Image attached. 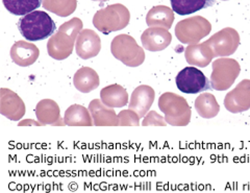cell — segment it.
<instances>
[{"mask_svg": "<svg viewBox=\"0 0 250 193\" xmlns=\"http://www.w3.org/2000/svg\"><path fill=\"white\" fill-rule=\"evenodd\" d=\"M17 26L21 36L29 42L45 40L53 36L57 29L52 18L43 11H35L21 17Z\"/></svg>", "mask_w": 250, "mask_h": 193, "instance_id": "cell-1", "label": "cell"}, {"mask_svg": "<svg viewBox=\"0 0 250 193\" xmlns=\"http://www.w3.org/2000/svg\"><path fill=\"white\" fill-rule=\"evenodd\" d=\"M82 29V21L80 19H72L60 27V30L54 34L49 42L47 43L48 55L58 61L66 60L71 56L74 47V42L77 34Z\"/></svg>", "mask_w": 250, "mask_h": 193, "instance_id": "cell-2", "label": "cell"}, {"mask_svg": "<svg viewBox=\"0 0 250 193\" xmlns=\"http://www.w3.org/2000/svg\"><path fill=\"white\" fill-rule=\"evenodd\" d=\"M159 109L165 114L164 118L170 126L186 127L190 123L192 110L187 99L173 92H165L159 98Z\"/></svg>", "mask_w": 250, "mask_h": 193, "instance_id": "cell-3", "label": "cell"}, {"mask_svg": "<svg viewBox=\"0 0 250 193\" xmlns=\"http://www.w3.org/2000/svg\"><path fill=\"white\" fill-rule=\"evenodd\" d=\"M112 55L127 67H139L145 61V52L136 40L127 35L116 37L111 45Z\"/></svg>", "mask_w": 250, "mask_h": 193, "instance_id": "cell-4", "label": "cell"}, {"mask_svg": "<svg viewBox=\"0 0 250 193\" xmlns=\"http://www.w3.org/2000/svg\"><path fill=\"white\" fill-rule=\"evenodd\" d=\"M213 72L210 75V86L217 91L229 89L239 77L241 67L233 59H217L212 64Z\"/></svg>", "mask_w": 250, "mask_h": 193, "instance_id": "cell-5", "label": "cell"}, {"mask_svg": "<svg viewBox=\"0 0 250 193\" xmlns=\"http://www.w3.org/2000/svg\"><path fill=\"white\" fill-rule=\"evenodd\" d=\"M129 22V12L126 7L117 4L99 11L94 17V25L104 34H108L126 27Z\"/></svg>", "mask_w": 250, "mask_h": 193, "instance_id": "cell-6", "label": "cell"}, {"mask_svg": "<svg viewBox=\"0 0 250 193\" xmlns=\"http://www.w3.org/2000/svg\"><path fill=\"white\" fill-rule=\"evenodd\" d=\"M212 25L203 17L196 16L185 19L177 23L175 26V36L184 44H196L202 38L207 37Z\"/></svg>", "mask_w": 250, "mask_h": 193, "instance_id": "cell-7", "label": "cell"}, {"mask_svg": "<svg viewBox=\"0 0 250 193\" xmlns=\"http://www.w3.org/2000/svg\"><path fill=\"white\" fill-rule=\"evenodd\" d=\"M177 89L186 94H197L212 89L210 81L195 66L186 67L175 77Z\"/></svg>", "mask_w": 250, "mask_h": 193, "instance_id": "cell-8", "label": "cell"}, {"mask_svg": "<svg viewBox=\"0 0 250 193\" xmlns=\"http://www.w3.org/2000/svg\"><path fill=\"white\" fill-rule=\"evenodd\" d=\"M206 42L212 48L215 58H225L237 51L240 45V36L236 29L228 27L216 33Z\"/></svg>", "mask_w": 250, "mask_h": 193, "instance_id": "cell-9", "label": "cell"}, {"mask_svg": "<svg viewBox=\"0 0 250 193\" xmlns=\"http://www.w3.org/2000/svg\"><path fill=\"white\" fill-rule=\"evenodd\" d=\"M225 109L230 113H243L250 109V80L241 81L224 98Z\"/></svg>", "mask_w": 250, "mask_h": 193, "instance_id": "cell-10", "label": "cell"}, {"mask_svg": "<svg viewBox=\"0 0 250 193\" xmlns=\"http://www.w3.org/2000/svg\"><path fill=\"white\" fill-rule=\"evenodd\" d=\"M26 112L25 104L14 91L0 89V113L12 121H19L24 117Z\"/></svg>", "mask_w": 250, "mask_h": 193, "instance_id": "cell-11", "label": "cell"}, {"mask_svg": "<svg viewBox=\"0 0 250 193\" xmlns=\"http://www.w3.org/2000/svg\"><path fill=\"white\" fill-rule=\"evenodd\" d=\"M143 47L151 52L166 49L172 41V36L164 27H149L141 36Z\"/></svg>", "mask_w": 250, "mask_h": 193, "instance_id": "cell-12", "label": "cell"}, {"mask_svg": "<svg viewBox=\"0 0 250 193\" xmlns=\"http://www.w3.org/2000/svg\"><path fill=\"white\" fill-rule=\"evenodd\" d=\"M155 92L152 87L148 85H141L132 92L128 109L135 111L140 116V118L145 117L149 112L154 102Z\"/></svg>", "mask_w": 250, "mask_h": 193, "instance_id": "cell-13", "label": "cell"}, {"mask_svg": "<svg viewBox=\"0 0 250 193\" xmlns=\"http://www.w3.org/2000/svg\"><path fill=\"white\" fill-rule=\"evenodd\" d=\"M101 49V41L97 34L90 29H84L77 38L75 50L83 60L95 58Z\"/></svg>", "mask_w": 250, "mask_h": 193, "instance_id": "cell-14", "label": "cell"}, {"mask_svg": "<svg viewBox=\"0 0 250 193\" xmlns=\"http://www.w3.org/2000/svg\"><path fill=\"white\" fill-rule=\"evenodd\" d=\"M10 56L16 65L20 67H28L36 63L39 56H40V51L34 44L18 41L12 46Z\"/></svg>", "mask_w": 250, "mask_h": 193, "instance_id": "cell-15", "label": "cell"}, {"mask_svg": "<svg viewBox=\"0 0 250 193\" xmlns=\"http://www.w3.org/2000/svg\"><path fill=\"white\" fill-rule=\"evenodd\" d=\"M38 121L42 126H64L65 122L61 119V110L59 105L52 99H42L38 103L36 110Z\"/></svg>", "mask_w": 250, "mask_h": 193, "instance_id": "cell-16", "label": "cell"}, {"mask_svg": "<svg viewBox=\"0 0 250 193\" xmlns=\"http://www.w3.org/2000/svg\"><path fill=\"white\" fill-rule=\"evenodd\" d=\"M88 109L91 112L94 126L96 127H116L118 126V115L113 107H106L101 99H93Z\"/></svg>", "mask_w": 250, "mask_h": 193, "instance_id": "cell-17", "label": "cell"}, {"mask_svg": "<svg viewBox=\"0 0 250 193\" xmlns=\"http://www.w3.org/2000/svg\"><path fill=\"white\" fill-rule=\"evenodd\" d=\"M185 58L187 63L195 67H207L215 58L212 48L207 44H191L188 46L185 51Z\"/></svg>", "mask_w": 250, "mask_h": 193, "instance_id": "cell-18", "label": "cell"}, {"mask_svg": "<svg viewBox=\"0 0 250 193\" xmlns=\"http://www.w3.org/2000/svg\"><path fill=\"white\" fill-rule=\"evenodd\" d=\"M100 80L97 72L91 67H82L73 76V85L82 93H90L99 87Z\"/></svg>", "mask_w": 250, "mask_h": 193, "instance_id": "cell-19", "label": "cell"}, {"mask_svg": "<svg viewBox=\"0 0 250 193\" xmlns=\"http://www.w3.org/2000/svg\"><path fill=\"white\" fill-rule=\"evenodd\" d=\"M100 99L108 107H123L128 104V93L121 85L113 84L100 91Z\"/></svg>", "mask_w": 250, "mask_h": 193, "instance_id": "cell-20", "label": "cell"}, {"mask_svg": "<svg viewBox=\"0 0 250 193\" xmlns=\"http://www.w3.org/2000/svg\"><path fill=\"white\" fill-rule=\"evenodd\" d=\"M64 122L69 127L94 126L90 110L81 105H72L68 107L64 115Z\"/></svg>", "mask_w": 250, "mask_h": 193, "instance_id": "cell-21", "label": "cell"}, {"mask_svg": "<svg viewBox=\"0 0 250 193\" xmlns=\"http://www.w3.org/2000/svg\"><path fill=\"white\" fill-rule=\"evenodd\" d=\"M174 21L173 11L165 5L154 6L148 12L146 22L149 26H161L169 29Z\"/></svg>", "mask_w": 250, "mask_h": 193, "instance_id": "cell-22", "label": "cell"}, {"mask_svg": "<svg viewBox=\"0 0 250 193\" xmlns=\"http://www.w3.org/2000/svg\"><path fill=\"white\" fill-rule=\"evenodd\" d=\"M217 0H170L172 11L181 16H187L200 10L208 9L216 3Z\"/></svg>", "mask_w": 250, "mask_h": 193, "instance_id": "cell-23", "label": "cell"}, {"mask_svg": "<svg viewBox=\"0 0 250 193\" xmlns=\"http://www.w3.org/2000/svg\"><path fill=\"white\" fill-rule=\"evenodd\" d=\"M195 109L200 117L212 119L220 112V105L212 93H202L195 99Z\"/></svg>", "mask_w": 250, "mask_h": 193, "instance_id": "cell-24", "label": "cell"}, {"mask_svg": "<svg viewBox=\"0 0 250 193\" xmlns=\"http://www.w3.org/2000/svg\"><path fill=\"white\" fill-rule=\"evenodd\" d=\"M5 9L15 16L23 17L41 6L42 0H2Z\"/></svg>", "mask_w": 250, "mask_h": 193, "instance_id": "cell-25", "label": "cell"}, {"mask_svg": "<svg viewBox=\"0 0 250 193\" xmlns=\"http://www.w3.org/2000/svg\"><path fill=\"white\" fill-rule=\"evenodd\" d=\"M43 5L48 11L65 17L75 10L76 0H43Z\"/></svg>", "mask_w": 250, "mask_h": 193, "instance_id": "cell-26", "label": "cell"}, {"mask_svg": "<svg viewBox=\"0 0 250 193\" xmlns=\"http://www.w3.org/2000/svg\"><path fill=\"white\" fill-rule=\"evenodd\" d=\"M118 126L120 127H131L140 126V116L137 112L132 111L130 109L128 110H122L118 114Z\"/></svg>", "mask_w": 250, "mask_h": 193, "instance_id": "cell-27", "label": "cell"}, {"mask_svg": "<svg viewBox=\"0 0 250 193\" xmlns=\"http://www.w3.org/2000/svg\"><path fill=\"white\" fill-rule=\"evenodd\" d=\"M167 125H168V123L166 122L165 118H164L162 115H160L158 112H155V111L148 112L144 117L143 122H142L143 127H147V126L166 127Z\"/></svg>", "mask_w": 250, "mask_h": 193, "instance_id": "cell-28", "label": "cell"}, {"mask_svg": "<svg viewBox=\"0 0 250 193\" xmlns=\"http://www.w3.org/2000/svg\"><path fill=\"white\" fill-rule=\"evenodd\" d=\"M19 127H25V126H37V127H40L42 126L40 122L39 121H35V120H31V119H27V120H22L18 123Z\"/></svg>", "mask_w": 250, "mask_h": 193, "instance_id": "cell-29", "label": "cell"}, {"mask_svg": "<svg viewBox=\"0 0 250 193\" xmlns=\"http://www.w3.org/2000/svg\"><path fill=\"white\" fill-rule=\"evenodd\" d=\"M101 1H106V0H101Z\"/></svg>", "mask_w": 250, "mask_h": 193, "instance_id": "cell-30", "label": "cell"}, {"mask_svg": "<svg viewBox=\"0 0 250 193\" xmlns=\"http://www.w3.org/2000/svg\"><path fill=\"white\" fill-rule=\"evenodd\" d=\"M224 1H225V0H224Z\"/></svg>", "mask_w": 250, "mask_h": 193, "instance_id": "cell-31", "label": "cell"}]
</instances>
